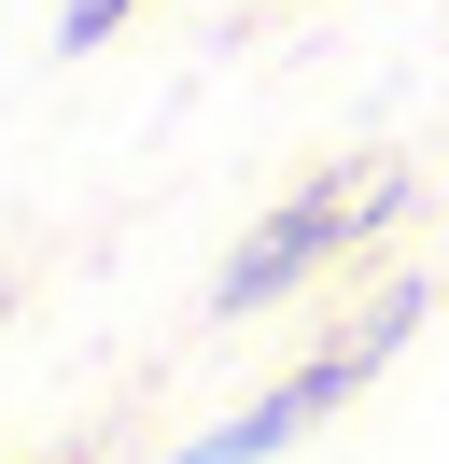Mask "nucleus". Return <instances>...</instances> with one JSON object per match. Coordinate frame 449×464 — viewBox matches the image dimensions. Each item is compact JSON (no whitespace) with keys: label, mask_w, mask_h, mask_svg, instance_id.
I'll use <instances>...</instances> for the list:
<instances>
[{"label":"nucleus","mask_w":449,"mask_h":464,"mask_svg":"<svg viewBox=\"0 0 449 464\" xmlns=\"http://www.w3.org/2000/svg\"><path fill=\"white\" fill-rule=\"evenodd\" d=\"M393 211H407V169H393V155H365V169H309L295 198H281L267 226H253L239 254H224V282H211V310H224V324H267L281 295H309V282H323V267H351L365 239L393 226Z\"/></svg>","instance_id":"1"},{"label":"nucleus","mask_w":449,"mask_h":464,"mask_svg":"<svg viewBox=\"0 0 449 464\" xmlns=\"http://www.w3.org/2000/svg\"><path fill=\"white\" fill-rule=\"evenodd\" d=\"M421 310H435V295H421V282H379V295H365V310L337 324L323 352H309V366H281L267 394L239 408V422H211V436H196V450H168V464H281V450H295L309 422H337V408H351L365 380H379L393 352L421 338Z\"/></svg>","instance_id":"2"},{"label":"nucleus","mask_w":449,"mask_h":464,"mask_svg":"<svg viewBox=\"0 0 449 464\" xmlns=\"http://www.w3.org/2000/svg\"><path fill=\"white\" fill-rule=\"evenodd\" d=\"M127 14H140V0H71V14H56V57H99Z\"/></svg>","instance_id":"3"},{"label":"nucleus","mask_w":449,"mask_h":464,"mask_svg":"<svg viewBox=\"0 0 449 464\" xmlns=\"http://www.w3.org/2000/svg\"><path fill=\"white\" fill-rule=\"evenodd\" d=\"M0 324H14V267H0Z\"/></svg>","instance_id":"4"}]
</instances>
